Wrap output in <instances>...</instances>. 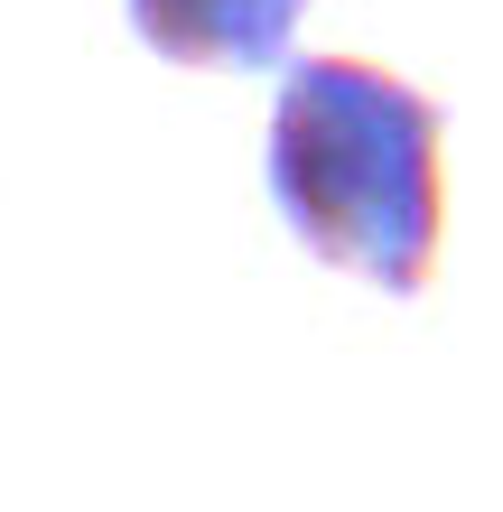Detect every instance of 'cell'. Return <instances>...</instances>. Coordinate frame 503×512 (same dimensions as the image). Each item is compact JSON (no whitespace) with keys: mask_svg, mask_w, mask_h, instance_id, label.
Returning <instances> with one entry per match:
<instances>
[{"mask_svg":"<svg viewBox=\"0 0 503 512\" xmlns=\"http://www.w3.org/2000/svg\"><path fill=\"white\" fill-rule=\"evenodd\" d=\"M438 140L448 112L420 84L382 75L373 56H289L261 140V187L327 270L373 280L382 298H420L438 280V224H448Z\"/></svg>","mask_w":503,"mask_h":512,"instance_id":"cell-1","label":"cell"},{"mask_svg":"<svg viewBox=\"0 0 503 512\" xmlns=\"http://www.w3.org/2000/svg\"><path fill=\"white\" fill-rule=\"evenodd\" d=\"M140 47L168 66H205V75H271L289 66L308 0H122Z\"/></svg>","mask_w":503,"mask_h":512,"instance_id":"cell-2","label":"cell"}]
</instances>
